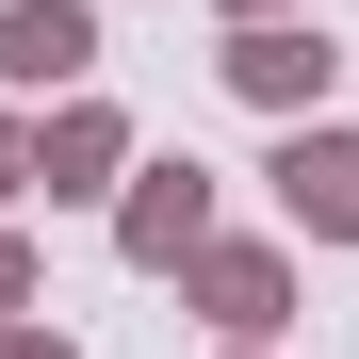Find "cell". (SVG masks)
<instances>
[{
	"label": "cell",
	"instance_id": "6da1fadb",
	"mask_svg": "<svg viewBox=\"0 0 359 359\" xmlns=\"http://www.w3.org/2000/svg\"><path fill=\"white\" fill-rule=\"evenodd\" d=\"M114 262H131V278H196V262H212V163H196V147H147V163H131Z\"/></svg>",
	"mask_w": 359,
	"mask_h": 359
},
{
	"label": "cell",
	"instance_id": "7a4b0ae2",
	"mask_svg": "<svg viewBox=\"0 0 359 359\" xmlns=\"http://www.w3.org/2000/svg\"><path fill=\"white\" fill-rule=\"evenodd\" d=\"M212 82L245 98V114H278V131H327V82H343V49H327L311 17H278V33H229V49H212Z\"/></svg>",
	"mask_w": 359,
	"mask_h": 359
},
{
	"label": "cell",
	"instance_id": "3957f363",
	"mask_svg": "<svg viewBox=\"0 0 359 359\" xmlns=\"http://www.w3.org/2000/svg\"><path fill=\"white\" fill-rule=\"evenodd\" d=\"M180 311H196L229 359H262V343L294 327V245H229V229H212V262L180 278Z\"/></svg>",
	"mask_w": 359,
	"mask_h": 359
},
{
	"label": "cell",
	"instance_id": "277c9868",
	"mask_svg": "<svg viewBox=\"0 0 359 359\" xmlns=\"http://www.w3.org/2000/svg\"><path fill=\"white\" fill-rule=\"evenodd\" d=\"M0 98H98V0H0Z\"/></svg>",
	"mask_w": 359,
	"mask_h": 359
},
{
	"label": "cell",
	"instance_id": "5b68a950",
	"mask_svg": "<svg viewBox=\"0 0 359 359\" xmlns=\"http://www.w3.org/2000/svg\"><path fill=\"white\" fill-rule=\"evenodd\" d=\"M131 114H114V98H66V114H49V131H33V196L49 212H114V196H131Z\"/></svg>",
	"mask_w": 359,
	"mask_h": 359
},
{
	"label": "cell",
	"instance_id": "8992f818",
	"mask_svg": "<svg viewBox=\"0 0 359 359\" xmlns=\"http://www.w3.org/2000/svg\"><path fill=\"white\" fill-rule=\"evenodd\" d=\"M278 229H294V245H359V131H343V114H327V131H278Z\"/></svg>",
	"mask_w": 359,
	"mask_h": 359
},
{
	"label": "cell",
	"instance_id": "52a82bcc",
	"mask_svg": "<svg viewBox=\"0 0 359 359\" xmlns=\"http://www.w3.org/2000/svg\"><path fill=\"white\" fill-rule=\"evenodd\" d=\"M0 327H33V229L0 212Z\"/></svg>",
	"mask_w": 359,
	"mask_h": 359
},
{
	"label": "cell",
	"instance_id": "ba28073f",
	"mask_svg": "<svg viewBox=\"0 0 359 359\" xmlns=\"http://www.w3.org/2000/svg\"><path fill=\"white\" fill-rule=\"evenodd\" d=\"M0 196H33V114L0 98Z\"/></svg>",
	"mask_w": 359,
	"mask_h": 359
},
{
	"label": "cell",
	"instance_id": "9c48e42d",
	"mask_svg": "<svg viewBox=\"0 0 359 359\" xmlns=\"http://www.w3.org/2000/svg\"><path fill=\"white\" fill-rule=\"evenodd\" d=\"M212 17H229V33H278V17H311V0H212Z\"/></svg>",
	"mask_w": 359,
	"mask_h": 359
},
{
	"label": "cell",
	"instance_id": "30bf717a",
	"mask_svg": "<svg viewBox=\"0 0 359 359\" xmlns=\"http://www.w3.org/2000/svg\"><path fill=\"white\" fill-rule=\"evenodd\" d=\"M0 359H82V343L66 327H0Z\"/></svg>",
	"mask_w": 359,
	"mask_h": 359
}]
</instances>
